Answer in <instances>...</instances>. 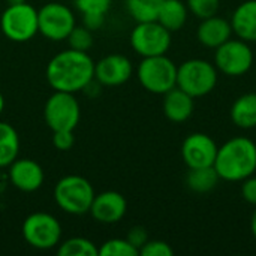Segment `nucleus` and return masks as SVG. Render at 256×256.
Returning <instances> with one entry per match:
<instances>
[{"label": "nucleus", "instance_id": "nucleus-1", "mask_svg": "<svg viewBox=\"0 0 256 256\" xmlns=\"http://www.w3.org/2000/svg\"><path fill=\"white\" fill-rule=\"evenodd\" d=\"M45 76L54 92H82L94 78V62L86 51L68 48L48 62Z\"/></svg>", "mask_w": 256, "mask_h": 256}, {"label": "nucleus", "instance_id": "nucleus-2", "mask_svg": "<svg viewBox=\"0 0 256 256\" xmlns=\"http://www.w3.org/2000/svg\"><path fill=\"white\" fill-rule=\"evenodd\" d=\"M214 168L226 182H242L256 171V146L248 138H232L218 148Z\"/></svg>", "mask_w": 256, "mask_h": 256}, {"label": "nucleus", "instance_id": "nucleus-3", "mask_svg": "<svg viewBox=\"0 0 256 256\" xmlns=\"http://www.w3.org/2000/svg\"><path fill=\"white\" fill-rule=\"evenodd\" d=\"M94 189L92 183L82 176H66L60 178L54 186V201L57 207L74 216H82L88 213L94 198Z\"/></svg>", "mask_w": 256, "mask_h": 256}, {"label": "nucleus", "instance_id": "nucleus-4", "mask_svg": "<svg viewBox=\"0 0 256 256\" xmlns=\"http://www.w3.org/2000/svg\"><path fill=\"white\" fill-rule=\"evenodd\" d=\"M136 74L140 84L154 94H165L177 86V66L165 54L142 57Z\"/></svg>", "mask_w": 256, "mask_h": 256}, {"label": "nucleus", "instance_id": "nucleus-5", "mask_svg": "<svg viewBox=\"0 0 256 256\" xmlns=\"http://www.w3.org/2000/svg\"><path fill=\"white\" fill-rule=\"evenodd\" d=\"M21 232L26 243L38 250H50L57 248L63 234L57 218L45 212L28 214L22 222Z\"/></svg>", "mask_w": 256, "mask_h": 256}, {"label": "nucleus", "instance_id": "nucleus-6", "mask_svg": "<svg viewBox=\"0 0 256 256\" xmlns=\"http://www.w3.org/2000/svg\"><path fill=\"white\" fill-rule=\"evenodd\" d=\"M0 28L4 38L12 42H27L39 33L38 10L26 3L8 4L0 16Z\"/></svg>", "mask_w": 256, "mask_h": 256}, {"label": "nucleus", "instance_id": "nucleus-7", "mask_svg": "<svg viewBox=\"0 0 256 256\" xmlns=\"http://www.w3.org/2000/svg\"><path fill=\"white\" fill-rule=\"evenodd\" d=\"M216 82V68L206 60L192 58L177 68V87L192 98L208 94L214 88Z\"/></svg>", "mask_w": 256, "mask_h": 256}, {"label": "nucleus", "instance_id": "nucleus-8", "mask_svg": "<svg viewBox=\"0 0 256 256\" xmlns=\"http://www.w3.org/2000/svg\"><path fill=\"white\" fill-rule=\"evenodd\" d=\"M81 118V106L74 93L54 92L45 102L44 120L46 126L56 130H75Z\"/></svg>", "mask_w": 256, "mask_h": 256}, {"label": "nucleus", "instance_id": "nucleus-9", "mask_svg": "<svg viewBox=\"0 0 256 256\" xmlns=\"http://www.w3.org/2000/svg\"><path fill=\"white\" fill-rule=\"evenodd\" d=\"M75 26L76 21L72 9L60 2L46 3L38 10L39 33L48 40H66Z\"/></svg>", "mask_w": 256, "mask_h": 256}, {"label": "nucleus", "instance_id": "nucleus-10", "mask_svg": "<svg viewBox=\"0 0 256 256\" xmlns=\"http://www.w3.org/2000/svg\"><path fill=\"white\" fill-rule=\"evenodd\" d=\"M130 45L141 57L162 56L171 46V32L159 21L138 22L130 33Z\"/></svg>", "mask_w": 256, "mask_h": 256}, {"label": "nucleus", "instance_id": "nucleus-11", "mask_svg": "<svg viewBox=\"0 0 256 256\" xmlns=\"http://www.w3.org/2000/svg\"><path fill=\"white\" fill-rule=\"evenodd\" d=\"M216 68L228 76H240L246 74L254 63L250 46L243 39H228L216 48Z\"/></svg>", "mask_w": 256, "mask_h": 256}, {"label": "nucleus", "instance_id": "nucleus-12", "mask_svg": "<svg viewBox=\"0 0 256 256\" xmlns=\"http://www.w3.org/2000/svg\"><path fill=\"white\" fill-rule=\"evenodd\" d=\"M218 146L212 136L206 134H192L189 135L182 146V156L184 164L189 168H204L214 166Z\"/></svg>", "mask_w": 256, "mask_h": 256}, {"label": "nucleus", "instance_id": "nucleus-13", "mask_svg": "<svg viewBox=\"0 0 256 256\" xmlns=\"http://www.w3.org/2000/svg\"><path fill=\"white\" fill-rule=\"evenodd\" d=\"M128 212L126 198L116 190H105L94 195L90 206V216L104 225H112L120 222Z\"/></svg>", "mask_w": 256, "mask_h": 256}, {"label": "nucleus", "instance_id": "nucleus-14", "mask_svg": "<svg viewBox=\"0 0 256 256\" xmlns=\"http://www.w3.org/2000/svg\"><path fill=\"white\" fill-rule=\"evenodd\" d=\"M134 68L130 60L122 54H110L94 63V80L105 87H117L129 81Z\"/></svg>", "mask_w": 256, "mask_h": 256}, {"label": "nucleus", "instance_id": "nucleus-15", "mask_svg": "<svg viewBox=\"0 0 256 256\" xmlns=\"http://www.w3.org/2000/svg\"><path fill=\"white\" fill-rule=\"evenodd\" d=\"M9 180L12 186L16 188L18 190L30 194L42 188L45 174L42 166L36 160L28 158H22V159L16 158L9 165Z\"/></svg>", "mask_w": 256, "mask_h": 256}, {"label": "nucleus", "instance_id": "nucleus-16", "mask_svg": "<svg viewBox=\"0 0 256 256\" xmlns=\"http://www.w3.org/2000/svg\"><path fill=\"white\" fill-rule=\"evenodd\" d=\"M231 34H232L231 22L216 15L204 18L196 32L198 40L208 48L220 46L228 39H231Z\"/></svg>", "mask_w": 256, "mask_h": 256}, {"label": "nucleus", "instance_id": "nucleus-17", "mask_svg": "<svg viewBox=\"0 0 256 256\" xmlns=\"http://www.w3.org/2000/svg\"><path fill=\"white\" fill-rule=\"evenodd\" d=\"M164 112L174 123L186 122L194 112V98L177 86L164 94Z\"/></svg>", "mask_w": 256, "mask_h": 256}, {"label": "nucleus", "instance_id": "nucleus-18", "mask_svg": "<svg viewBox=\"0 0 256 256\" xmlns=\"http://www.w3.org/2000/svg\"><path fill=\"white\" fill-rule=\"evenodd\" d=\"M231 26L238 39L256 42V0H248L236 9Z\"/></svg>", "mask_w": 256, "mask_h": 256}, {"label": "nucleus", "instance_id": "nucleus-19", "mask_svg": "<svg viewBox=\"0 0 256 256\" xmlns=\"http://www.w3.org/2000/svg\"><path fill=\"white\" fill-rule=\"evenodd\" d=\"M171 33L180 30L188 21V6L182 0H164L158 20Z\"/></svg>", "mask_w": 256, "mask_h": 256}, {"label": "nucleus", "instance_id": "nucleus-20", "mask_svg": "<svg viewBox=\"0 0 256 256\" xmlns=\"http://www.w3.org/2000/svg\"><path fill=\"white\" fill-rule=\"evenodd\" d=\"M20 136L15 128L6 122H0V168H9V165L18 158Z\"/></svg>", "mask_w": 256, "mask_h": 256}, {"label": "nucleus", "instance_id": "nucleus-21", "mask_svg": "<svg viewBox=\"0 0 256 256\" xmlns=\"http://www.w3.org/2000/svg\"><path fill=\"white\" fill-rule=\"evenodd\" d=\"M232 122L243 129L256 126V93H246L240 96L231 108Z\"/></svg>", "mask_w": 256, "mask_h": 256}, {"label": "nucleus", "instance_id": "nucleus-22", "mask_svg": "<svg viewBox=\"0 0 256 256\" xmlns=\"http://www.w3.org/2000/svg\"><path fill=\"white\" fill-rule=\"evenodd\" d=\"M219 174L214 166L204 168H189V174L186 177V183L190 190L196 194H207L213 190L219 182Z\"/></svg>", "mask_w": 256, "mask_h": 256}, {"label": "nucleus", "instance_id": "nucleus-23", "mask_svg": "<svg viewBox=\"0 0 256 256\" xmlns=\"http://www.w3.org/2000/svg\"><path fill=\"white\" fill-rule=\"evenodd\" d=\"M164 0H126V9L136 22L156 21Z\"/></svg>", "mask_w": 256, "mask_h": 256}, {"label": "nucleus", "instance_id": "nucleus-24", "mask_svg": "<svg viewBox=\"0 0 256 256\" xmlns=\"http://www.w3.org/2000/svg\"><path fill=\"white\" fill-rule=\"evenodd\" d=\"M58 256H99L96 244L84 237H72L60 243L57 248Z\"/></svg>", "mask_w": 256, "mask_h": 256}, {"label": "nucleus", "instance_id": "nucleus-25", "mask_svg": "<svg viewBox=\"0 0 256 256\" xmlns=\"http://www.w3.org/2000/svg\"><path fill=\"white\" fill-rule=\"evenodd\" d=\"M140 250L126 238H111L100 244L99 256H138Z\"/></svg>", "mask_w": 256, "mask_h": 256}, {"label": "nucleus", "instance_id": "nucleus-26", "mask_svg": "<svg viewBox=\"0 0 256 256\" xmlns=\"http://www.w3.org/2000/svg\"><path fill=\"white\" fill-rule=\"evenodd\" d=\"M66 42L69 48L76 51H88L93 46V34L92 32L84 26H75L72 32L68 34Z\"/></svg>", "mask_w": 256, "mask_h": 256}, {"label": "nucleus", "instance_id": "nucleus-27", "mask_svg": "<svg viewBox=\"0 0 256 256\" xmlns=\"http://www.w3.org/2000/svg\"><path fill=\"white\" fill-rule=\"evenodd\" d=\"M220 0H188V8L200 20L213 16L219 10Z\"/></svg>", "mask_w": 256, "mask_h": 256}, {"label": "nucleus", "instance_id": "nucleus-28", "mask_svg": "<svg viewBox=\"0 0 256 256\" xmlns=\"http://www.w3.org/2000/svg\"><path fill=\"white\" fill-rule=\"evenodd\" d=\"M74 4L81 15H88V14L106 15V12L111 8V0H74Z\"/></svg>", "mask_w": 256, "mask_h": 256}, {"label": "nucleus", "instance_id": "nucleus-29", "mask_svg": "<svg viewBox=\"0 0 256 256\" xmlns=\"http://www.w3.org/2000/svg\"><path fill=\"white\" fill-rule=\"evenodd\" d=\"M174 250L171 246L160 240H148L141 249L140 255L142 256H172Z\"/></svg>", "mask_w": 256, "mask_h": 256}, {"label": "nucleus", "instance_id": "nucleus-30", "mask_svg": "<svg viewBox=\"0 0 256 256\" xmlns=\"http://www.w3.org/2000/svg\"><path fill=\"white\" fill-rule=\"evenodd\" d=\"M75 136L74 130H56L52 132V146L58 152H68L74 147Z\"/></svg>", "mask_w": 256, "mask_h": 256}, {"label": "nucleus", "instance_id": "nucleus-31", "mask_svg": "<svg viewBox=\"0 0 256 256\" xmlns=\"http://www.w3.org/2000/svg\"><path fill=\"white\" fill-rule=\"evenodd\" d=\"M126 240H128L134 248H136V249L140 250V249H141V248L148 242L147 230H146V228H142V226H134V228H130V230H129Z\"/></svg>", "mask_w": 256, "mask_h": 256}, {"label": "nucleus", "instance_id": "nucleus-32", "mask_svg": "<svg viewBox=\"0 0 256 256\" xmlns=\"http://www.w3.org/2000/svg\"><path fill=\"white\" fill-rule=\"evenodd\" d=\"M242 194H243V198L252 204L256 206V177H248L243 183V188H242Z\"/></svg>", "mask_w": 256, "mask_h": 256}, {"label": "nucleus", "instance_id": "nucleus-33", "mask_svg": "<svg viewBox=\"0 0 256 256\" xmlns=\"http://www.w3.org/2000/svg\"><path fill=\"white\" fill-rule=\"evenodd\" d=\"M105 22V15L102 14H88V15H82V26L87 27L90 32H96L99 30Z\"/></svg>", "mask_w": 256, "mask_h": 256}, {"label": "nucleus", "instance_id": "nucleus-34", "mask_svg": "<svg viewBox=\"0 0 256 256\" xmlns=\"http://www.w3.org/2000/svg\"><path fill=\"white\" fill-rule=\"evenodd\" d=\"M100 87H102V84H99L94 78L82 88V92L86 93V94H88V96H92V98H94V96H98L99 93H100Z\"/></svg>", "mask_w": 256, "mask_h": 256}, {"label": "nucleus", "instance_id": "nucleus-35", "mask_svg": "<svg viewBox=\"0 0 256 256\" xmlns=\"http://www.w3.org/2000/svg\"><path fill=\"white\" fill-rule=\"evenodd\" d=\"M250 228H252V234L256 238V210L254 212V216H252V220H250Z\"/></svg>", "mask_w": 256, "mask_h": 256}, {"label": "nucleus", "instance_id": "nucleus-36", "mask_svg": "<svg viewBox=\"0 0 256 256\" xmlns=\"http://www.w3.org/2000/svg\"><path fill=\"white\" fill-rule=\"evenodd\" d=\"M27 0H6L8 4H21V3H26Z\"/></svg>", "mask_w": 256, "mask_h": 256}, {"label": "nucleus", "instance_id": "nucleus-37", "mask_svg": "<svg viewBox=\"0 0 256 256\" xmlns=\"http://www.w3.org/2000/svg\"><path fill=\"white\" fill-rule=\"evenodd\" d=\"M3 110H4V98H3V94L0 93V114L3 112Z\"/></svg>", "mask_w": 256, "mask_h": 256}]
</instances>
